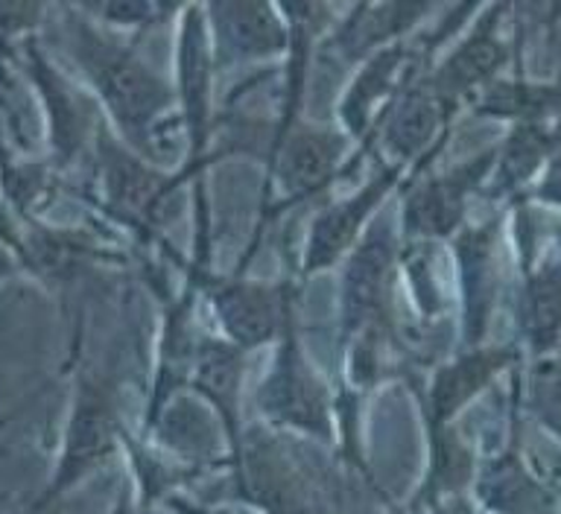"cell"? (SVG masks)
<instances>
[{"mask_svg": "<svg viewBox=\"0 0 561 514\" xmlns=\"http://www.w3.org/2000/svg\"><path fill=\"white\" fill-rule=\"evenodd\" d=\"M61 44L85 77L114 135L152 164L164 167V121L175 108V88L158 77L135 47L123 44L77 7H61Z\"/></svg>", "mask_w": 561, "mask_h": 514, "instance_id": "6da1fadb", "label": "cell"}, {"mask_svg": "<svg viewBox=\"0 0 561 514\" xmlns=\"http://www.w3.org/2000/svg\"><path fill=\"white\" fill-rule=\"evenodd\" d=\"M196 208V249L187 263V275L199 284V296L208 298L214 319H217L222 340L234 342L245 354L280 340L284 322L296 313L298 278L296 261L287 258V272L278 281H252L243 272L234 275H214L208 266L210 258V214L208 196L193 199Z\"/></svg>", "mask_w": 561, "mask_h": 514, "instance_id": "7a4b0ae2", "label": "cell"}, {"mask_svg": "<svg viewBox=\"0 0 561 514\" xmlns=\"http://www.w3.org/2000/svg\"><path fill=\"white\" fill-rule=\"evenodd\" d=\"M263 158H266V179H263L261 219L254 226L252 243L245 249L237 272H245L254 245L261 243L263 228L275 222L280 214L322 196L331 184L345 179L363 156L342 129L298 121L287 135L272 140Z\"/></svg>", "mask_w": 561, "mask_h": 514, "instance_id": "3957f363", "label": "cell"}, {"mask_svg": "<svg viewBox=\"0 0 561 514\" xmlns=\"http://www.w3.org/2000/svg\"><path fill=\"white\" fill-rule=\"evenodd\" d=\"M123 438H126V430H123L121 419L117 384L108 375L77 372V386H73V398H70L68 424H65V436H61L59 456H56V468L26 514H42L44 509L61 503L68 491H73L79 482L112 462Z\"/></svg>", "mask_w": 561, "mask_h": 514, "instance_id": "277c9868", "label": "cell"}, {"mask_svg": "<svg viewBox=\"0 0 561 514\" xmlns=\"http://www.w3.org/2000/svg\"><path fill=\"white\" fill-rule=\"evenodd\" d=\"M91 149H94L96 182L103 191V208L147 240L158 235L164 222V208L175 193L202 179V173L208 170L202 164H182L175 173H170L126 147L105 121L96 126Z\"/></svg>", "mask_w": 561, "mask_h": 514, "instance_id": "5b68a950", "label": "cell"}, {"mask_svg": "<svg viewBox=\"0 0 561 514\" xmlns=\"http://www.w3.org/2000/svg\"><path fill=\"white\" fill-rule=\"evenodd\" d=\"M398 275H401V237L394 231L392 219L377 214L366 235L359 237V243L342 261V340L392 336Z\"/></svg>", "mask_w": 561, "mask_h": 514, "instance_id": "8992f818", "label": "cell"}, {"mask_svg": "<svg viewBox=\"0 0 561 514\" xmlns=\"http://www.w3.org/2000/svg\"><path fill=\"white\" fill-rule=\"evenodd\" d=\"M447 147V138L438 140L419 164L412 167L407 193H403L401 214H398V237L401 243H436V240H454L468 226V202L489 182L497 147L477 152L462 164L450 167L447 173H436L421 179V170H427L430 161Z\"/></svg>", "mask_w": 561, "mask_h": 514, "instance_id": "52a82bcc", "label": "cell"}, {"mask_svg": "<svg viewBox=\"0 0 561 514\" xmlns=\"http://www.w3.org/2000/svg\"><path fill=\"white\" fill-rule=\"evenodd\" d=\"M270 375L257 389L263 419L278 430H296L313 438H331V392L319 372L310 366L298 340V313H289L275 342Z\"/></svg>", "mask_w": 561, "mask_h": 514, "instance_id": "ba28073f", "label": "cell"}, {"mask_svg": "<svg viewBox=\"0 0 561 514\" xmlns=\"http://www.w3.org/2000/svg\"><path fill=\"white\" fill-rule=\"evenodd\" d=\"M410 167L392 164L386 161L375 173L371 182H366L357 193H351L345 199L333 202L322 208L310 222L307 231L305 252L298 261V278L305 281L316 272H324L342 263L348 252L359 243V237L366 235L368 226L375 222L380 208H383L386 196L398 187V184L410 182Z\"/></svg>", "mask_w": 561, "mask_h": 514, "instance_id": "9c48e42d", "label": "cell"}, {"mask_svg": "<svg viewBox=\"0 0 561 514\" xmlns=\"http://www.w3.org/2000/svg\"><path fill=\"white\" fill-rule=\"evenodd\" d=\"M210 79H214V56H210L208 26L202 7L191 3L182 9L179 38H175V105L182 112V129L187 138L184 164L208 167L226 158V149L210 152Z\"/></svg>", "mask_w": 561, "mask_h": 514, "instance_id": "30bf717a", "label": "cell"}, {"mask_svg": "<svg viewBox=\"0 0 561 514\" xmlns=\"http://www.w3.org/2000/svg\"><path fill=\"white\" fill-rule=\"evenodd\" d=\"M424 65H427V56L407 42L392 44L357 65V73L351 77L348 88L340 96L336 117H340L342 132L357 144L359 152L371 149L377 121L394 103V96L401 94L412 79L421 77Z\"/></svg>", "mask_w": 561, "mask_h": 514, "instance_id": "8fae6325", "label": "cell"}, {"mask_svg": "<svg viewBox=\"0 0 561 514\" xmlns=\"http://www.w3.org/2000/svg\"><path fill=\"white\" fill-rule=\"evenodd\" d=\"M214 70L270 61L289 50V26L280 7L254 0H217L202 7Z\"/></svg>", "mask_w": 561, "mask_h": 514, "instance_id": "7c38bea8", "label": "cell"}, {"mask_svg": "<svg viewBox=\"0 0 561 514\" xmlns=\"http://www.w3.org/2000/svg\"><path fill=\"white\" fill-rule=\"evenodd\" d=\"M506 12V3L480 7V18L473 21L471 33L465 35L436 68L424 73L427 85L442 100L462 108L465 100H477L485 88L497 82L500 73L512 61V50L500 35V18Z\"/></svg>", "mask_w": 561, "mask_h": 514, "instance_id": "4fadbf2b", "label": "cell"}, {"mask_svg": "<svg viewBox=\"0 0 561 514\" xmlns=\"http://www.w3.org/2000/svg\"><path fill=\"white\" fill-rule=\"evenodd\" d=\"M456 114L459 105L442 100L427 79L415 77L377 121L375 138L392 164L412 170L438 140L450 138Z\"/></svg>", "mask_w": 561, "mask_h": 514, "instance_id": "5bb4252c", "label": "cell"}, {"mask_svg": "<svg viewBox=\"0 0 561 514\" xmlns=\"http://www.w3.org/2000/svg\"><path fill=\"white\" fill-rule=\"evenodd\" d=\"M26 73L33 79L35 91L42 96L44 114H47V147H50V164L56 170H68L77 164V158L94 140L100 121H91L85 103L79 100L73 85L61 77L59 68H53L33 35L24 38Z\"/></svg>", "mask_w": 561, "mask_h": 514, "instance_id": "9a60e30c", "label": "cell"}, {"mask_svg": "<svg viewBox=\"0 0 561 514\" xmlns=\"http://www.w3.org/2000/svg\"><path fill=\"white\" fill-rule=\"evenodd\" d=\"M520 359L517 349H465L445 366H438L424 395V421L427 430L450 427V421L480 392H485L497 375Z\"/></svg>", "mask_w": 561, "mask_h": 514, "instance_id": "2e32d148", "label": "cell"}, {"mask_svg": "<svg viewBox=\"0 0 561 514\" xmlns=\"http://www.w3.org/2000/svg\"><path fill=\"white\" fill-rule=\"evenodd\" d=\"M430 3H359L345 12L342 21H333L324 35V47L342 65H363L375 53L403 42L412 26L424 21Z\"/></svg>", "mask_w": 561, "mask_h": 514, "instance_id": "e0dca14e", "label": "cell"}, {"mask_svg": "<svg viewBox=\"0 0 561 514\" xmlns=\"http://www.w3.org/2000/svg\"><path fill=\"white\" fill-rule=\"evenodd\" d=\"M245 351L222 336H199L187 389L205 398L217 412L226 433L231 465H240L243 456V430H240V384H243Z\"/></svg>", "mask_w": 561, "mask_h": 514, "instance_id": "ac0fdd59", "label": "cell"}, {"mask_svg": "<svg viewBox=\"0 0 561 514\" xmlns=\"http://www.w3.org/2000/svg\"><path fill=\"white\" fill-rule=\"evenodd\" d=\"M500 217L485 219L480 226H465L454 237L456 275H459V296H462V345L480 349L494 310V240H497Z\"/></svg>", "mask_w": 561, "mask_h": 514, "instance_id": "d6986e66", "label": "cell"}, {"mask_svg": "<svg viewBox=\"0 0 561 514\" xmlns=\"http://www.w3.org/2000/svg\"><path fill=\"white\" fill-rule=\"evenodd\" d=\"M520 340L535 357H550L561 345V240L524 258V287L517 301Z\"/></svg>", "mask_w": 561, "mask_h": 514, "instance_id": "ffe728a7", "label": "cell"}, {"mask_svg": "<svg viewBox=\"0 0 561 514\" xmlns=\"http://www.w3.org/2000/svg\"><path fill=\"white\" fill-rule=\"evenodd\" d=\"M550 147V123H515L508 138L497 147V161L482 187V196L491 202L520 199L541 175Z\"/></svg>", "mask_w": 561, "mask_h": 514, "instance_id": "44dd1931", "label": "cell"}, {"mask_svg": "<svg viewBox=\"0 0 561 514\" xmlns=\"http://www.w3.org/2000/svg\"><path fill=\"white\" fill-rule=\"evenodd\" d=\"M477 117H497L512 123L561 121V82H526V79H497L471 103Z\"/></svg>", "mask_w": 561, "mask_h": 514, "instance_id": "7402d4cb", "label": "cell"}, {"mask_svg": "<svg viewBox=\"0 0 561 514\" xmlns=\"http://www.w3.org/2000/svg\"><path fill=\"white\" fill-rule=\"evenodd\" d=\"M79 12L94 18L100 26H117V30H147V26L164 24L167 18L182 12V7H164V3H147V0H108V3H79Z\"/></svg>", "mask_w": 561, "mask_h": 514, "instance_id": "603a6c76", "label": "cell"}, {"mask_svg": "<svg viewBox=\"0 0 561 514\" xmlns=\"http://www.w3.org/2000/svg\"><path fill=\"white\" fill-rule=\"evenodd\" d=\"M559 357H541L535 366V412L543 427H550L561 438V351Z\"/></svg>", "mask_w": 561, "mask_h": 514, "instance_id": "cb8c5ba5", "label": "cell"}, {"mask_svg": "<svg viewBox=\"0 0 561 514\" xmlns=\"http://www.w3.org/2000/svg\"><path fill=\"white\" fill-rule=\"evenodd\" d=\"M515 202H524V205H543V208H559L561 210V121L552 126V147L550 156H547V164H543L538 182L529 187V191ZM512 202V205H515Z\"/></svg>", "mask_w": 561, "mask_h": 514, "instance_id": "d4e9b609", "label": "cell"}, {"mask_svg": "<svg viewBox=\"0 0 561 514\" xmlns=\"http://www.w3.org/2000/svg\"><path fill=\"white\" fill-rule=\"evenodd\" d=\"M44 15V7H30V3H0V47L12 38H21L33 33Z\"/></svg>", "mask_w": 561, "mask_h": 514, "instance_id": "484cf974", "label": "cell"}, {"mask_svg": "<svg viewBox=\"0 0 561 514\" xmlns=\"http://www.w3.org/2000/svg\"><path fill=\"white\" fill-rule=\"evenodd\" d=\"M61 503H56V506H50V509H44V512L42 514H61ZM112 514H126V512H123V506L121 509H117V512H112Z\"/></svg>", "mask_w": 561, "mask_h": 514, "instance_id": "4316f807", "label": "cell"}]
</instances>
